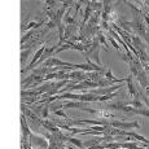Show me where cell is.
Masks as SVG:
<instances>
[{
	"label": "cell",
	"mask_w": 149,
	"mask_h": 149,
	"mask_svg": "<svg viewBox=\"0 0 149 149\" xmlns=\"http://www.w3.org/2000/svg\"><path fill=\"white\" fill-rule=\"evenodd\" d=\"M100 97L93 95V93L86 92V93H74V92H65L62 95H56V100H62V99H69V100H75V101H82V102H97L100 101Z\"/></svg>",
	"instance_id": "6da1fadb"
},
{
	"label": "cell",
	"mask_w": 149,
	"mask_h": 149,
	"mask_svg": "<svg viewBox=\"0 0 149 149\" xmlns=\"http://www.w3.org/2000/svg\"><path fill=\"white\" fill-rule=\"evenodd\" d=\"M99 52H100V42H99V39H97V36H95V38H92V44H91L90 49L86 52V56H87L88 60H91V61H93L95 64L101 66Z\"/></svg>",
	"instance_id": "7a4b0ae2"
},
{
	"label": "cell",
	"mask_w": 149,
	"mask_h": 149,
	"mask_svg": "<svg viewBox=\"0 0 149 149\" xmlns=\"http://www.w3.org/2000/svg\"><path fill=\"white\" fill-rule=\"evenodd\" d=\"M107 126L114 128H119L123 131H128L132 128H140V123L134 121V122H122V121H109L107 119Z\"/></svg>",
	"instance_id": "3957f363"
},
{
	"label": "cell",
	"mask_w": 149,
	"mask_h": 149,
	"mask_svg": "<svg viewBox=\"0 0 149 149\" xmlns=\"http://www.w3.org/2000/svg\"><path fill=\"white\" fill-rule=\"evenodd\" d=\"M29 141H30V145L33 147V149H48V147H49V143L44 137L35 135L34 132H31L30 137H29Z\"/></svg>",
	"instance_id": "277c9868"
},
{
	"label": "cell",
	"mask_w": 149,
	"mask_h": 149,
	"mask_svg": "<svg viewBox=\"0 0 149 149\" xmlns=\"http://www.w3.org/2000/svg\"><path fill=\"white\" fill-rule=\"evenodd\" d=\"M121 87H123L122 84H114V86H111V87H100V88L92 90L90 93H93V95H97V96H105V95H109V93H114Z\"/></svg>",
	"instance_id": "5b68a950"
},
{
	"label": "cell",
	"mask_w": 149,
	"mask_h": 149,
	"mask_svg": "<svg viewBox=\"0 0 149 149\" xmlns=\"http://www.w3.org/2000/svg\"><path fill=\"white\" fill-rule=\"evenodd\" d=\"M45 49H47V45L45 44H43L40 48H39L38 51H36V53L34 54V57H33V61L30 62V64H29V66L25 69V70H22V74L24 73H26V71H29V70H31V69H34V66H35L36 65V62L39 61V60L42 58V56L43 54H44V52H45Z\"/></svg>",
	"instance_id": "8992f818"
},
{
	"label": "cell",
	"mask_w": 149,
	"mask_h": 149,
	"mask_svg": "<svg viewBox=\"0 0 149 149\" xmlns=\"http://www.w3.org/2000/svg\"><path fill=\"white\" fill-rule=\"evenodd\" d=\"M68 108H78V109H82L84 110L86 108H88L84 102L82 101H69V102H64L62 104V109H68Z\"/></svg>",
	"instance_id": "52a82bcc"
},
{
	"label": "cell",
	"mask_w": 149,
	"mask_h": 149,
	"mask_svg": "<svg viewBox=\"0 0 149 149\" xmlns=\"http://www.w3.org/2000/svg\"><path fill=\"white\" fill-rule=\"evenodd\" d=\"M126 82H127V86H128V92L132 97H136L137 93H139V90H136L135 86H134V82H132V75H128L126 78Z\"/></svg>",
	"instance_id": "ba28073f"
},
{
	"label": "cell",
	"mask_w": 149,
	"mask_h": 149,
	"mask_svg": "<svg viewBox=\"0 0 149 149\" xmlns=\"http://www.w3.org/2000/svg\"><path fill=\"white\" fill-rule=\"evenodd\" d=\"M43 25H44V22H30V24H27V25H25V26H22V30H29V29H39V27H42Z\"/></svg>",
	"instance_id": "9c48e42d"
},
{
	"label": "cell",
	"mask_w": 149,
	"mask_h": 149,
	"mask_svg": "<svg viewBox=\"0 0 149 149\" xmlns=\"http://www.w3.org/2000/svg\"><path fill=\"white\" fill-rule=\"evenodd\" d=\"M31 52H33V48H31V49H25V51H22L21 52V65L22 66H24L25 62L27 61V57H29V54H30Z\"/></svg>",
	"instance_id": "30bf717a"
},
{
	"label": "cell",
	"mask_w": 149,
	"mask_h": 149,
	"mask_svg": "<svg viewBox=\"0 0 149 149\" xmlns=\"http://www.w3.org/2000/svg\"><path fill=\"white\" fill-rule=\"evenodd\" d=\"M96 35H97V39H99L100 44H102V45H104V48L108 51V43H107V40H105V35L101 33V31H97V34H96Z\"/></svg>",
	"instance_id": "8fae6325"
},
{
	"label": "cell",
	"mask_w": 149,
	"mask_h": 149,
	"mask_svg": "<svg viewBox=\"0 0 149 149\" xmlns=\"http://www.w3.org/2000/svg\"><path fill=\"white\" fill-rule=\"evenodd\" d=\"M132 111L136 114H140V116H144V117H148L149 118V109L148 108H141V109H134L132 108Z\"/></svg>",
	"instance_id": "7c38bea8"
},
{
	"label": "cell",
	"mask_w": 149,
	"mask_h": 149,
	"mask_svg": "<svg viewBox=\"0 0 149 149\" xmlns=\"http://www.w3.org/2000/svg\"><path fill=\"white\" fill-rule=\"evenodd\" d=\"M68 141H70V143H73L74 145H77L79 149H82V148H84L83 147V141H81L79 139H74V137H70L69 136V139H68Z\"/></svg>",
	"instance_id": "4fadbf2b"
},
{
	"label": "cell",
	"mask_w": 149,
	"mask_h": 149,
	"mask_svg": "<svg viewBox=\"0 0 149 149\" xmlns=\"http://www.w3.org/2000/svg\"><path fill=\"white\" fill-rule=\"evenodd\" d=\"M51 111H53L56 116H60V117H62V118H65L66 121H68V119H70V118H69V116H66V113H64V111H62V108L61 109H53V110H51Z\"/></svg>",
	"instance_id": "5bb4252c"
},
{
	"label": "cell",
	"mask_w": 149,
	"mask_h": 149,
	"mask_svg": "<svg viewBox=\"0 0 149 149\" xmlns=\"http://www.w3.org/2000/svg\"><path fill=\"white\" fill-rule=\"evenodd\" d=\"M108 38H109V40H110V43H111V45H113V47H114V48H116V49H117V51H119V49H121V48H119V45H118V44H117L116 39H114V38H113V36H111V35H108Z\"/></svg>",
	"instance_id": "9a60e30c"
},
{
	"label": "cell",
	"mask_w": 149,
	"mask_h": 149,
	"mask_svg": "<svg viewBox=\"0 0 149 149\" xmlns=\"http://www.w3.org/2000/svg\"><path fill=\"white\" fill-rule=\"evenodd\" d=\"M60 149H66V148H65V147H62V148H60Z\"/></svg>",
	"instance_id": "2e32d148"
}]
</instances>
